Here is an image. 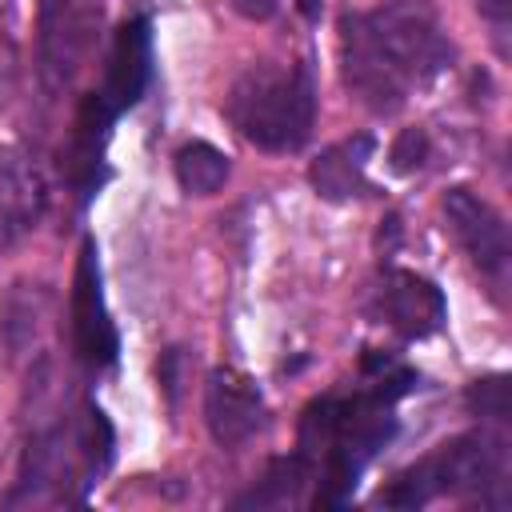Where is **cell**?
<instances>
[{"label": "cell", "mask_w": 512, "mask_h": 512, "mask_svg": "<svg viewBox=\"0 0 512 512\" xmlns=\"http://www.w3.org/2000/svg\"><path fill=\"white\" fill-rule=\"evenodd\" d=\"M452 40L424 0H392L372 12L340 16V72L348 92L372 112H396L404 100L452 68Z\"/></svg>", "instance_id": "1"}, {"label": "cell", "mask_w": 512, "mask_h": 512, "mask_svg": "<svg viewBox=\"0 0 512 512\" xmlns=\"http://www.w3.org/2000/svg\"><path fill=\"white\" fill-rule=\"evenodd\" d=\"M232 128L260 152H296L316 124V80L304 60L248 64L224 100Z\"/></svg>", "instance_id": "2"}, {"label": "cell", "mask_w": 512, "mask_h": 512, "mask_svg": "<svg viewBox=\"0 0 512 512\" xmlns=\"http://www.w3.org/2000/svg\"><path fill=\"white\" fill-rule=\"evenodd\" d=\"M500 476H504L500 440H492L484 432H472V436H456L436 456H428L416 468H408L404 476H396V484L388 492H380V504L416 508V504H424L440 492L480 496L488 484H500Z\"/></svg>", "instance_id": "3"}, {"label": "cell", "mask_w": 512, "mask_h": 512, "mask_svg": "<svg viewBox=\"0 0 512 512\" xmlns=\"http://www.w3.org/2000/svg\"><path fill=\"white\" fill-rule=\"evenodd\" d=\"M100 4L96 0H40L36 12V80L44 96H60L80 68L88 64L100 40Z\"/></svg>", "instance_id": "4"}, {"label": "cell", "mask_w": 512, "mask_h": 512, "mask_svg": "<svg viewBox=\"0 0 512 512\" xmlns=\"http://www.w3.org/2000/svg\"><path fill=\"white\" fill-rule=\"evenodd\" d=\"M68 320H72V348L76 360L84 368H112L116 352H120V336L116 324L108 316L104 304V288H100V260H96V244L84 240L80 260H76V280H72V300H68Z\"/></svg>", "instance_id": "5"}, {"label": "cell", "mask_w": 512, "mask_h": 512, "mask_svg": "<svg viewBox=\"0 0 512 512\" xmlns=\"http://www.w3.org/2000/svg\"><path fill=\"white\" fill-rule=\"evenodd\" d=\"M440 212H444L448 232L456 236V244L472 260V268L484 272L488 280H504V272H508V228H504V216L464 184H456V188H448L440 196Z\"/></svg>", "instance_id": "6"}, {"label": "cell", "mask_w": 512, "mask_h": 512, "mask_svg": "<svg viewBox=\"0 0 512 512\" xmlns=\"http://www.w3.org/2000/svg\"><path fill=\"white\" fill-rule=\"evenodd\" d=\"M268 420L260 388L236 372V368H216L204 384V424L220 448H240L252 440Z\"/></svg>", "instance_id": "7"}, {"label": "cell", "mask_w": 512, "mask_h": 512, "mask_svg": "<svg viewBox=\"0 0 512 512\" xmlns=\"http://www.w3.org/2000/svg\"><path fill=\"white\" fill-rule=\"evenodd\" d=\"M48 208V180L24 144L0 148V248L28 236Z\"/></svg>", "instance_id": "8"}, {"label": "cell", "mask_w": 512, "mask_h": 512, "mask_svg": "<svg viewBox=\"0 0 512 512\" xmlns=\"http://www.w3.org/2000/svg\"><path fill=\"white\" fill-rule=\"evenodd\" d=\"M148 76H152V36H148V20L136 16V20H124L116 28L112 48H108V64H104V80L92 96L112 116H120L144 96Z\"/></svg>", "instance_id": "9"}, {"label": "cell", "mask_w": 512, "mask_h": 512, "mask_svg": "<svg viewBox=\"0 0 512 512\" xmlns=\"http://www.w3.org/2000/svg\"><path fill=\"white\" fill-rule=\"evenodd\" d=\"M380 304H384V316L388 324L408 336V340H420V336H432L440 324H444V296L432 280L416 276V272H388L384 288H380Z\"/></svg>", "instance_id": "10"}, {"label": "cell", "mask_w": 512, "mask_h": 512, "mask_svg": "<svg viewBox=\"0 0 512 512\" xmlns=\"http://www.w3.org/2000/svg\"><path fill=\"white\" fill-rule=\"evenodd\" d=\"M372 136H348L332 148H324L312 164H308V180L316 188V196L324 200H352V196H368V160H372Z\"/></svg>", "instance_id": "11"}, {"label": "cell", "mask_w": 512, "mask_h": 512, "mask_svg": "<svg viewBox=\"0 0 512 512\" xmlns=\"http://www.w3.org/2000/svg\"><path fill=\"white\" fill-rule=\"evenodd\" d=\"M44 308H48V292H44V284H32V280H16L0 296V348H4V356H20L36 344Z\"/></svg>", "instance_id": "12"}, {"label": "cell", "mask_w": 512, "mask_h": 512, "mask_svg": "<svg viewBox=\"0 0 512 512\" xmlns=\"http://www.w3.org/2000/svg\"><path fill=\"white\" fill-rule=\"evenodd\" d=\"M228 156L208 144V140H192L176 152V184L188 192V196H212L224 188L228 180Z\"/></svg>", "instance_id": "13"}, {"label": "cell", "mask_w": 512, "mask_h": 512, "mask_svg": "<svg viewBox=\"0 0 512 512\" xmlns=\"http://www.w3.org/2000/svg\"><path fill=\"white\" fill-rule=\"evenodd\" d=\"M424 160H428V136H424V128H400V136H396L392 148H388L392 172L408 176V172L424 168Z\"/></svg>", "instance_id": "14"}, {"label": "cell", "mask_w": 512, "mask_h": 512, "mask_svg": "<svg viewBox=\"0 0 512 512\" xmlns=\"http://www.w3.org/2000/svg\"><path fill=\"white\" fill-rule=\"evenodd\" d=\"M468 404L476 416H488V420H504L508 416V380L504 376H492V380H476L468 388Z\"/></svg>", "instance_id": "15"}, {"label": "cell", "mask_w": 512, "mask_h": 512, "mask_svg": "<svg viewBox=\"0 0 512 512\" xmlns=\"http://www.w3.org/2000/svg\"><path fill=\"white\" fill-rule=\"evenodd\" d=\"M476 8H480V16L492 24V36H496V44H500V52H504V36H508V0H476Z\"/></svg>", "instance_id": "16"}, {"label": "cell", "mask_w": 512, "mask_h": 512, "mask_svg": "<svg viewBox=\"0 0 512 512\" xmlns=\"http://www.w3.org/2000/svg\"><path fill=\"white\" fill-rule=\"evenodd\" d=\"M232 8H236L244 20H268V16H276L280 0H232Z\"/></svg>", "instance_id": "17"}]
</instances>
